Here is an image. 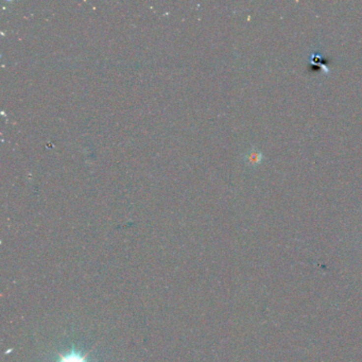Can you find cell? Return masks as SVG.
<instances>
[{"label": "cell", "mask_w": 362, "mask_h": 362, "mask_svg": "<svg viewBox=\"0 0 362 362\" xmlns=\"http://www.w3.org/2000/svg\"><path fill=\"white\" fill-rule=\"evenodd\" d=\"M264 157L265 156L263 153H261L259 150H257L255 147H252L251 150L245 154L244 160L250 167H255L261 164V162L264 160Z\"/></svg>", "instance_id": "7a4b0ae2"}, {"label": "cell", "mask_w": 362, "mask_h": 362, "mask_svg": "<svg viewBox=\"0 0 362 362\" xmlns=\"http://www.w3.org/2000/svg\"><path fill=\"white\" fill-rule=\"evenodd\" d=\"M90 354L78 350L75 345H71L70 350L61 353L56 362H91L89 359Z\"/></svg>", "instance_id": "6da1fadb"}]
</instances>
